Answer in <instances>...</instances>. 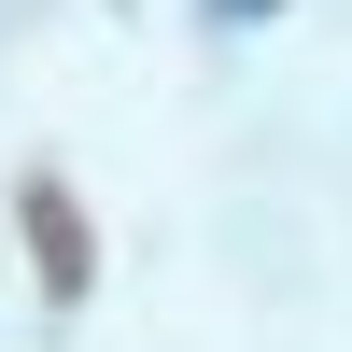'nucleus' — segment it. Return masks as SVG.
Wrapping results in <instances>:
<instances>
[{
  "label": "nucleus",
  "mask_w": 352,
  "mask_h": 352,
  "mask_svg": "<svg viewBox=\"0 0 352 352\" xmlns=\"http://www.w3.org/2000/svg\"><path fill=\"white\" fill-rule=\"evenodd\" d=\"M28 240L56 254V282H85V226H71V197H56V184H28Z\"/></svg>",
  "instance_id": "nucleus-1"
},
{
  "label": "nucleus",
  "mask_w": 352,
  "mask_h": 352,
  "mask_svg": "<svg viewBox=\"0 0 352 352\" xmlns=\"http://www.w3.org/2000/svg\"><path fill=\"white\" fill-rule=\"evenodd\" d=\"M226 14H268V0H226Z\"/></svg>",
  "instance_id": "nucleus-2"
}]
</instances>
